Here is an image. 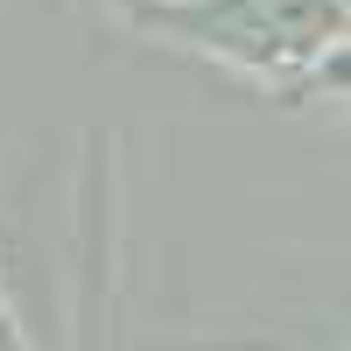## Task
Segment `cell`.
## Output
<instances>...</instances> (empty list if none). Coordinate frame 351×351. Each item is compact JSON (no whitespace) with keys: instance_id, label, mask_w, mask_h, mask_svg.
I'll list each match as a JSON object with an SVG mask.
<instances>
[{"instance_id":"6da1fadb","label":"cell","mask_w":351,"mask_h":351,"mask_svg":"<svg viewBox=\"0 0 351 351\" xmlns=\"http://www.w3.org/2000/svg\"><path fill=\"white\" fill-rule=\"evenodd\" d=\"M134 28L267 92H295L344 56V0H176Z\"/></svg>"},{"instance_id":"7a4b0ae2","label":"cell","mask_w":351,"mask_h":351,"mask_svg":"<svg viewBox=\"0 0 351 351\" xmlns=\"http://www.w3.org/2000/svg\"><path fill=\"white\" fill-rule=\"evenodd\" d=\"M112 8H120V14H127V21H148V14H155V8H176V0H112Z\"/></svg>"}]
</instances>
